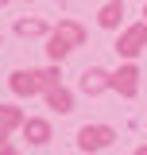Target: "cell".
<instances>
[{"instance_id": "1", "label": "cell", "mask_w": 147, "mask_h": 155, "mask_svg": "<svg viewBox=\"0 0 147 155\" xmlns=\"http://www.w3.org/2000/svg\"><path fill=\"white\" fill-rule=\"evenodd\" d=\"M120 16H124V12H120V4H109V8L101 12V23H105V27H112V23H116Z\"/></svg>"}, {"instance_id": "2", "label": "cell", "mask_w": 147, "mask_h": 155, "mask_svg": "<svg viewBox=\"0 0 147 155\" xmlns=\"http://www.w3.org/2000/svg\"><path fill=\"white\" fill-rule=\"evenodd\" d=\"M139 43H143V31H132V35L124 39V51H139Z\"/></svg>"}]
</instances>
